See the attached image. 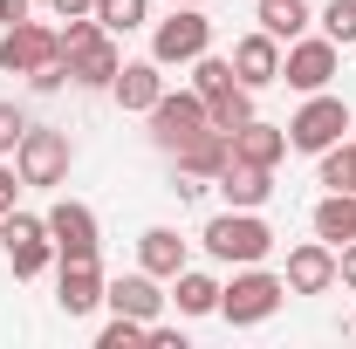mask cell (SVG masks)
Returning <instances> with one entry per match:
<instances>
[{
	"label": "cell",
	"mask_w": 356,
	"mask_h": 349,
	"mask_svg": "<svg viewBox=\"0 0 356 349\" xmlns=\"http://www.w3.org/2000/svg\"><path fill=\"white\" fill-rule=\"evenodd\" d=\"M336 288H350V295H356V240H350V247H336Z\"/></svg>",
	"instance_id": "cell-32"
},
{
	"label": "cell",
	"mask_w": 356,
	"mask_h": 349,
	"mask_svg": "<svg viewBox=\"0 0 356 349\" xmlns=\"http://www.w3.org/2000/svg\"><path fill=\"white\" fill-rule=\"evenodd\" d=\"M309 0H261V28L274 42H295V35H309Z\"/></svg>",
	"instance_id": "cell-24"
},
{
	"label": "cell",
	"mask_w": 356,
	"mask_h": 349,
	"mask_svg": "<svg viewBox=\"0 0 356 349\" xmlns=\"http://www.w3.org/2000/svg\"><path fill=\"white\" fill-rule=\"evenodd\" d=\"M322 185L329 192H356V137H343V144L322 151Z\"/></svg>",
	"instance_id": "cell-27"
},
{
	"label": "cell",
	"mask_w": 356,
	"mask_h": 349,
	"mask_svg": "<svg viewBox=\"0 0 356 349\" xmlns=\"http://www.w3.org/2000/svg\"><path fill=\"white\" fill-rule=\"evenodd\" d=\"M226 158H233V137H226V131H199L192 144H178V151H172V165H178V172H192V178H220Z\"/></svg>",
	"instance_id": "cell-21"
},
{
	"label": "cell",
	"mask_w": 356,
	"mask_h": 349,
	"mask_svg": "<svg viewBox=\"0 0 356 349\" xmlns=\"http://www.w3.org/2000/svg\"><path fill=\"white\" fill-rule=\"evenodd\" d=\"M0 254H7V267H14V281H35V274H48V267H55L48 219L21 213V206H7V213H0Z\"/></svg>",
	"instance_id": "cell-5"
},
{
	"label": "cell",
	"mask_w": 356,
	"mask_h": 349,
	"mask_svg": "<svg viewBox=\"0 0 356 349\" xmlns=\"http://www.w3.org/2000/svg\"><path fill=\"white\" fill-rule=\"evenodd\" d=\"M199 247H206L220 267H254V261H267V254H274V226H267L261 213L226 206V213H213L206 226H199Z\"/></svg>",
	"instance_id": "cell-1"
},
{
	"label": "cell",
	"mask_w": 356,
	"mask_h": 349,
	"mask_svg": "<svg viewBox=\"0 0 356 349\" xmlns=\"http://www.w3.org/2000/svg\"><path fill=\"white\" fill-rule=\"evenodd\" d=\"M62 62H69V83L76 89H110L117 69H124V48H117V35H96V42H83L76 55H62Z\"/></svg>",
	"instance_id": "cell-16"
},
{
	"label": "cell",
	"mask_w": 356,
	"mask_h": 349,
	"mask_svg": "<svg viewBox=\"0 0 356 349\" xmlns=\"http://www.w3.org/2000/svg\"><path fill=\"white\" fill-rule=\"evenodd\" d=\"M165 288H158V274H117V281H103V308H117V315H137V322H158L165 315Z\"/></svg>",
	"instance_id": "cell-14"
},
{
	"label": "cell",
	"mask_w": 356,
	"mask_h": 349,
	"mask_svg": "<svg viewBox=\"0 0 356 349\" xmlns=\"http://www.w3.org/2000/svg\"><path fill=\"white\" fill-rule=\"evenodd\" d=\"M137 267L158 274V281H172L178 267H192V240H185L178 226H144V233H137Z\"/></svg>",
	"instance_id": "cell-15"
},
{
	"label": "cell",
	"mask_w": 356,
	"mask_h": 349,
	"mask_svg": "<svg viewBox=\"0 0 356 349\" xmlns=\"http://www.w3.org/2000/svg\"><path fill=\"white\" fill-rule=\"evenodd\" d=\"M48 55H62V42H55V28H42V21H14L0 35V69L7 76H35Z\"/></svg>",
	"instance_id": "cell-10"
},
{
	"label": "cell",
	"mask_w": 356,
	"mask_h": 349,
	"mask_svg": "<svg viewBox=\"0 0 356 349\" xmlns=\"http://www.w3.org/2000/svg\"><path fill=\"white\" fill-rule=\"evenodd\" d=\"M21 137H28V110L21 103H0V158H14Z\"/></svg>",
	"instance_id": "cell-30"
},
{
	"label": "cell",
	"mask_w": 356,
	"mask_h": 349,
	"mask_svg": "<svg viewBox=\"0 0 356 349\" xmlns=\"http://www.w3.org/2000/svg\"><path fill=\"white\" fill-rule=\"evenodd\" d=\"M151 343V322H137V315H117L110 308V322L96 329V349H144Z\"/></svg>",
	"instance_id": "cell-26"
},
{
	"label": "cell",
	"mask_w": 356,
	"mask_h": 349,
	"mask_svg": "<svg viewBox=\"0 0 356 349\" xmlns=\"http://www.w3.org/2000/svg\"><path fill=\"white\" fill-rule=\"evenodd\" d=\"M206 124L213 131H240V124H254V89L247 83H233V89H220V96H206Z\"/></svg>",
	"instance_id": "cell-23"
},
{
	"label": "cell",
	"mask_w": 356,
	"mask_h": 349,
	"mask_svg": "<svg viewBox=\"0 0 356 349\" xmlns=\"http://www.w3.org/2000/svg\"><path fill=\"white\" fill-rule=\"evenodd\" d=\"M309 226H315V240L350 247V240H356V192H322L315 213H309Z\"/></svg>",
	"instance_id": "cell-20"
},
{
	"label": "cell",
	"mask_w": 356,
	"mask_h": 349,
	"mask_svg": "<svg viewBox=\"0 0 356 349\" xmlns=\"http://www.w3.org/2000/svg\"><path fill=\"white\" fill-rule=\"evenodd\" d=\"M110 96L124 103V110H137V117H151V103L165 96V69L144 55V62H124L117 69V83H110Z\"/></svg>",
	"instance_id": "cell-18"
},
{
	"label": "cell",
	"mask_w": 356,
	"mask_h": 349,
	"mask_svg": "<svg viewBox=\"0 0 356 349\" xmlns=\"http://www.w3.org/2000/svg\"><path fill=\"white\" fill-rule=\"evenodd\" d=\"M199 131H213V124H206V96H199V89H185V96L165 89V96L151 103V144H158V151H178V144H192Z\"/></svg>",
	"instance_id": "cell-8"
},
{
	"label": "cell",
	"mask_w": 356,
	"mask_h": 349,
	"mask_svg": "<svg viewBox=\"0 0 356 349\" xmlns=\"http://www.w3.org/2000/svg\"><path fill=\"white\" fill-rule=\"evenodd\" d=\"M233 83H240V76H233V62H226V55H213V48L192 62V89H199V96H220V89H233Z\"/></svg>",
	"instance_id": "cell-28"
},
{
	"label": "cell",
	"mask_w": 356,
	"mask_h": 349,
	"mask_svg": "<svg viewBox=\"0 0 356 349\" xmlns=\"http://www.w3.org/2000/svg\"><path fill=\"white\" fill-rule=\"evenodd\" d=\"M315 21H322V35H329L336 48H350V42H356V0H329Z\"/></svg>",
	"instance_id": "cell-29"
},
{
	"label": "cell",
	"mask_w": 356,
	"mask_h": 349,
	"mask_svg": "<svg viewBox=\"0 0 356 349\" xmlns=\"http://www.w3.org/2000/svg\"><path fill=\"white\" fill-rule=\"evenodd\" d=\"M281 281H288V295H329L336 288V247L329 240H302L288 267H281Z\"/></svg>",
	"instance_id": "cell-13"
},
{
	"label": "cell",
	"mask_w": 356,
	"mask_h": 349,
	"mask_svg": "<svg viewBox=\"0 0 356 349\" xmlns=\"http://www.w3.org/2000/svg\"><path fill=\"white\" fill-rule=\"evenodd\" d=\"M14 192H21V172H14V165H7V158H0V213H7V206H14Z\"/></svg>",
	"instance_id": "cell-33"
},
{
	"label": "cell",
	"mask_w": 356,
	"mask_h": 349,
	"mask_svg": "<svg viewBox=\"0 0 356 349\" xmlns=\"http://www.w3.org/2000/svg\"><path fill=\"white\" fill-rule=\"evenodd\" d=\"M213 185H220L226 206H240V213H261L267 199H274V172L267 165H247V158H226V172Z\"/></svg>",
	"instance_id": "cell-17"
},
{
	"label": "cell",
	"mask_w": 356,
	"mask_h": 349,
	"mask_svg": "<svg viewBox=\"0 0 356 349\" xmlns=\"http://www.w3.org/2000/svg\"><path fill=\"white\" fill-rule=\"evenodd\" d=\"M172 308L178 315H220V281L199 274V267H178L172 274Z\"/></svg>",
	"instance_id": "cell-22"
},
{
	"label": "cell",
	"mask_w": 356,
	"mask_h": 349,
	"mask_svg": "<svg viewBox=\"0 0 356 349\" xmlns=\"http://www.w3.org/2000/svg\"><path fill=\"white\" fill-rule=\"evenodd\" d=\"M343 131H350V103H343V96H329V89H315L309 103L288 117V151L322 158L329 144H343Z\"/></svg>",
	"instance_id": "cell-6"
},
{
	"label": "cell",
	"mask_w": 356,
	"mask_h": 349,
	"mask_svg": "<svg viewBox=\"0 0 356 349\" xmlns=\"http://www.w3.org/2000/svg\"><path fill=\"white\" fill-rule=\"evenodd\" d=\"M233 158H247V165H267V172H274V165L288 158V124H261V117L240 124V131H233Z\"/></svg>",
	"instance_id": "cell-19"
},
{
	"label": "cell",
	"mask_w": 356,
	"mask_h": 349,
	"mask_svg": "<svg viewBox=\"0 0 356 349\" xmlns=\"http://www.w3.org/2000/svg\"><path fill=\"white\" fill-rule=\"evenodd\" d=\"M172 7H206V0H172Z\"/></svg>",
	"instance_id": "cell-36"
},
{
	"label": "cell",
	"mask_w": 356,
	"mask_h": 349,
	"mask_svg": "<svg viewBox=\"0 0 356 349\" xmlns=\"http://www.w3.org/2000/svg\"><path fill=\"white\" fill-rule=\"evenodd\" d=\"M69 83V62H62V55H48L42 69H35V76H28V89H42V96H55V89Z\"/></svg>",
	"instance_id": "cell-31"
},
{
	"label": "cell",
	"mask_w": 356,
	"mask_h": 349,
	"mask_svg": "<svg viewBox=\"0 0 356 349\" xmlns=\"http://www.w3.org/2000/svg\"><path fill=\"white\" fill-rule=\"evenodd\" d=\"M350 329H356V322H350Z\"/></svg>",
	"instance_id": "cell-37"
},
{
	"label": "cell",
	"mask_w": 356,
	"mask_h": 349,
	"mask_svg": "<svg viewBox=\"0 0 356 349\" xmlns=\"http://www.w3.org/2000/svg\"><path fill=\"white\" fill-rule=\"evenodd\" d=\"M281 302H288V281L267 274L261 261H254V267H233V281L220 288V315L233 322V329H261Z\"/></svg>",
	"instance_id": "cell-2"
},
{
	"label": "cell",
	"mask_w": 356,
	"mask_h": 349,
	"mask_svg": "<svg viewBox=\"0 0 356 349\" xmlns=\"http://www.w3.org/2000/svg\"><path fill=\"white\" fill-rule=\"evenodd\" d=\"M96 21H103V35H137V28H151V0H96Z\"/></svg>",
	"instance_id": "cell-25"
},
{
	"label": "cell",
	"mask_w": 356,
	"mask_h": 349,
	"mask_svg": "<svg viewBox=\"0 0 356 349\" xmlns=\"http://www.w3.org/2000/svg\"><path fill=\"white\" fill-rule=\"evenodd\" d=\"M35 14V0H0V28H14V21H28Z\"/></svg>",
	"instance_id": "cell-34"
},
{
	"label": "cell",
	"mask_w": 356,
	"mask_h": 349,
	"mask_svg": "<svg viewBox=\"0 0 356 349\" xmlns=\"http://www.w3.org/2000/svg\"><path fill=\"white\" fill-rule=\"evenodd\" d=\"M336 69H343V48L329 42V35H295L288 55H281V83L302 89V96L329 89V83H336Z\"/></svg>",
	"instance_id": "cell-7"
},
{
	"label": "cell",
	"mask_w": 356,
	"mask_h": 349,
	"mask_svg": "<svg viewBox=\"0 0 356 349\" xmlns=\"http://www.w3.org/2000/svg\"><path fill=\"white\" fill-rule=\"evenodd\" d=\"M226 62H233V76H240V83L254 89V96H261V89H274V83H281V42H274L267 28H254V35H240V42H233V55H226Z\"/></svg>",
	"instance_id": "cell-11"
},
{
	"label": "cell",
	"mask_w": 356,
	"mask_h": 349,
	"mask_svg": "<svg viewBox=\"0 0 356 349\" xmlns=\"http://www.w3.org/2000/svg\"><path fill=\"white\" fill-rule=\"evenodd\" d=\"M103 261H62V274H55V308L76 322V315H96L103 308Z\"/></svg>",
	"instance_id": "cell-12"
},
{
	"label": "cell",
	"mask_w": 356,
	"mask_h": 349,
	"mask_svg": "<svg viewBox=\"0 0 356 349\" xmlns=\"http://www.w3.org/2000/svg\"><path fill=\"white\" fill-rule=\"evenodd\" d=\"M69 165H76V144H69V131H55V124H28V137L14 144V172H21V185L55 192V185H69Z\"/></svg>",
	"instance_id": "cell-4"
},
{
	"label": "cell",
	"mask_w": 356,
	"mask_h": 349,
	"mask_svg": "<svg viewBox=\"0 0 356 349\" xmlns=\"http://www.w3.org/2000/svg\"><path fill=\"white\" fill-rule=\"evenodd\" d=\"M42 219H48V240H55V261H96L103 233H96V213L83 199H55Z\"/></svg>",
	"instance_id": "cell-9"
},
{
	"label": "cell",
	"mask_w": 356,
	"mask_h": 349,
	"mask_svg": "<svg viewBox=\"0 0 356 349\" xmlns=\"http://www.w3.org/2000/svg\"><path fill=\"white\" fill-rule=\"evenodd\" d=\"M213 48V14L206 7H172L165 21H151V62L158 69H192Z\"/></svg>",
	"instance_id": "cell-3"
},
{
	"label": "cell",
	"mask_w": 356,
	"mask_h": 349,
	"mask_svg": "<svg viewBox=\"0 0 356 349\" xmlns=\"http://www.w3.org/2000/svg\"><path fill=\"white\" fill-rule=\"evenodd\" d=\"M48 7H55L62 21H76V14H96V0H48Z\"/></svg>",
	"instance_id": "cell-35"
}]
</instances>
